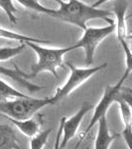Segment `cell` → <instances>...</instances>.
I'll use <instances>...</instances> for the list:
<instances>
[{
    "label": "cell",
    "instance_id": "44dd1931",
    "mask_svg": "<svg viewBox=\"0 0 132 149\" xmlns=\"http://www.w3.org/2000/svg\"><path fill=\"white\" fill-rule=\"evenodd\" d=\"M108 1H110V0H97L92 6L93 8H99V6L104 5V3H106V2H108Z\"/></svg>",
    "mask_w": 132,
    "mask_h": 149
},
{
    "label": "cell",
    "instance_id": "ba28073f",
    "mask_svg": "<svg viewBox=\"0 0 132 149\" xmlns=\"http://www.w3.org/2000/svg\"><path fill=\"white\" fill-rule=\"evenodd\" d=\"M128 8L126 0H116L114 4V14L116 16V23L114 22V31H116L117 40L121 44L127 42V24H126V11Z\"/></svg>",
    "mask_w": 132,
    "mask_h": 149
},
{
    "label": "cell",
    "instance_id": "5bb4252c",
    "mask_svg": "<svg viewBox=\"0 0 132 149\" xmlns=\"http://www.w3.org/2000/svg\"><path fill=\"white\" fill-rule=\"evenodd\" d=\"M28 97V95H25L20 91L16 90L14 86H10L8 83H6L5 81L0 78V102Z\"/></svg>",
    "mask_w": 132,
    "mask_h": 149
},
{
    "label": "cell",
    "instance_id": "4fadbf2b",
    "mask_svg": "<svg viewBox=\"0 0 132 149\" xmlns=\"http://www.w3.org/2000/svg\"><path fill=\"white\" fill-rule=\"evenodd\" d=\"M0 38H3V39H8V40H14V41H19V42H33V43H37V44H51V41L48 40H42L39 38H32V37H28V36L19 34L16 33L14 31L8 30V29H4L2 27H0Z\"/></svg>",
    "mask_w": 132,
    "mask_h": 149
},
{
    "label": "cell",
    "instance_id": "e0dca14e",
    "mask_svg": "<svg viewBox=\"0 0 132 149\" xmlns=\"http://www.w3.org/2000/svg\"><path fill=\"white\" fill-rule=\"evenodd\" d=\"M26 48V44L24 42L21 43L19 46L15 47H1L0 48V62L8 61L12 58L18 56L24 51Z\"/></svg>",
    "mask_w": 132,
    "mask_h": 149
},
{
    "label": "cell",
    "instance_id": "6da1fadb",
    "mask_svg": "<svg viewBox=\"0 0 132 149\" xmlns=\"http://www.w3.org/2000/svg\"><path fill=\"white\" fill-rule=\"evenodd\" d=\"M60 4L59 9L47 8L45 14L50 17L59 19L67 23L73 24L76 27L85 29L88 27V21L92 19H104L109 24L114 21L109 18L111 12L100 8H93L92 5L81 2V0H69L65 2L63 0H55Z\"/></svg>",
    "mask_w": 132,
    "mask_h": 149
},
{
    "label": "cell",
    "instance_id": "9c48e42d",
    "mask_svg": "<svg viewBox=\"0 0 132 149\" xmlns=\"http://www.w3.org/2000/svg\"><path fill=\"white\" fill-rule=\"evenodd\" d=\"M0 116L6 118L9 122H11L15 127H17L18 130L23 134V135L27 136V137H32V136L36 135L38 132L40 131L41 125L43 123L42 116L43 115H39L38 118H29L24 119V120H17V119H13L11 117H8L6 115L0 114Z\"/></svg>",
    "mask_w": 132,
    "mask_h": 149
},
{
    "label": "cell",
    "instance_id": "7a4b0ae2",
    "mask_svg": "<svg viewBox=\"0 0 132 149\" xmlns=\"http://www.w3.org/2000/svg\"><path fill=\"white\" fill-rule=\"evenodd\" d=\"M25 44L26 46L30 47L38 56L37 63L31 67V73H25V78L28 81L30 78H34L43 72H48L52 74L55 78H58L57 69L63 67V59L65 55L73 50H76L74 45L66 48H46L33 42H27Z\"/></svg>",
    "mask_w": 132,
    "mask_h": 149
},
{
    "label": "cell",
    "instance_id": "ffe728a7",
    "mask_svg": "<svg viewBox=\"0 0 132 149\" xmlns=\"http://www.w3.org/2000/svg\"><path fill=\"white\" fill-rule=\"evenodd\" d=\"M62 125H63V121H60V125H59V129H58L57 135H56V140H55V144H54V149H61L60 148V143H61V138H62Z\"/></svg>",
    "mask_w": 132,
    "mask_h": 149
},
{
    "label": "cell",
    "instance_id": "277c9868",
    "mask_svg": "<svg viewBox=\"0 0 132 149\" xmlns=\"http://www.w3.org/2000/svg\"><path fill=\"white\" fill-rule=\"evenodd\" d=\"M68 67L69 68V76L66 83L62 86L57 88L55 95L51 97L52 104H56L63 100L64 98L69 97L73 92L78 90L81 86H83L88 80L97 73V72L101 71L107 67V64H101L97 67H90V68H78V67L74 66L73 64L68 63Z\"/></svg>",
    "mask_w": 132,
    "mask_h": 149
},
{
    "label": "cell",
    "instance_id": "8fae6325",
    "mask_svg": "<svg viewBox=\"0 0 132 149\" xmlns=\"http://www.w3.org/2000/svg\"><path fill=\"white\" fill-rule=\"evenodd\" d=\"M0 74L2 76H5L7 78L12 79L15 83H17L19 86H22L25 88L26 91H28L29 93H36L39 92V91L43 90V86L35 85V84L31 83L28 80L25 79V73L21 71L17 66H15V69L11 70V69H7L4 67L0 66Z\"/></svg>",
    "mask_w": 132,
    "mask_h": 149
},
{
    "label": "cell",
    "instance_id": "ac0fdd59",
    "mask_svg": "<svg viewBox=\"0 0 132 149\" xmlns=\"http://www.w3.org/2000/svg\"><path fill=\"white\" fill-rule=\"evenodd\" d=\"M0 8L5 12L9 21L12 24H16L17 22V18H16L17 8L14 6L13 0H0Z\"/></svg>",
    "mask_w": 132,
    "mask_h": 149
},
{
    "label": "cell",
    "instance_id": "d6986e66",
    "mask_svg": "<svg viewBox=\"0 0 132 149\" xmlns=\"http://www.w3.org/2000/svg\"><path fill=\"white\" fill-rule=\"evenodd\" d=\"M17 1L21 5L30 9V10L38 12V13H43V14H45V12H46L47 7L43 6L38 0H17Z\"/></svg>",
    "mask_w": 132,
    "mask_h": 149
},
{
    "label": "cell",
    "instance_id": "9a60e30c",
    "mask_svg": "<svg viewBox=\"0 0 132 149\" xmlns=\"http://www.w3.org/2000/svg\"><path fill=\"white\" fill-rule=\"evenodd\" d=\"M116 102L119 107V112L124 128H129L132 125V103L120 98H117Z\"/></svg>",
    "mask_w": 132,
    "mask_h": 149
},
{
    "label": "cell",
    "instance_id": "3957f363",
    "mask_svg": "<svg viewBox=\"0 0 132 149\" xmlns=\"http://www.w3.org/2000/svg\"><path fill=\"white\" fill-rule=\"evenodd\" d=\"M48 105H52L51 97L43 98L32 97L16 98L0 102V114L17 120H24L32 118L40 109Z\"/></svg>",
    "mask_w": 132,
    "mask_h": 149
},
{
    "label": "cell",
    "instance_id": "5b68a950",
    "mask_svg": "<svg viewBox=\"0 0 132 149\" xmlns=\"http://www.w3.org/2000/svg\"><path fill=\"white\" fill-rule=\"evenodd\" d=\"M114 32V22L110 23L104 27H86L83 30L81 38L74 46L76 49H83L85 56V65L90 66L93 62L95 50L98 45L104 41L107 36Z\"/></svg>",
    "mask_w": 132,
    "mask_h": 149
},
{
    "label": "cell",
    "instance_id": "2e32d148",
    "mask_svg": "<svg viewBox=\"0 0 132 149\" xmlns=\"http://www.w3.org/2000/svg\"><path fill=\"white\" fill-rule=\"evenodd\" d=\"M52 132V128L44 131H39L36 135L32 136L30 140V149H43L48 143V139Z\"/></svg>",
    "mask_w": 132,
    "mask_h": 149
},
{
    "label": "cell",
    "instance_id": "52a82bcc",
    "mask_svg": "<svg viewBox=\"0 0 132 149\" xmlns=\"http://www.w3.org/2000/svg\"><path fill=\"white\" fill-rule=\"evenodd\" d=\"M92 109V105L88 102H85L81 104L80 109L74 115L69 117L64 116L62 118L63 125H62V138L61 143H60V148L64 149L67 146V144L76 135V132L80 128L83 119Z\"/></svg>",
    "mask_w": 132,
    "mask_h": 149
},
{
    "label": "cell",
    "instance_id": "8992f818",
    "mask_svg": "<svg viewBox=\"0 0 132 149\" xmlns=\"http://www.w3.org/2000/svg\"><path fill=\"white\" fill-rule=\"evenodd\" d=\"M131 71L130 70H126L124 72L123 76L119 79V81H117L115 85H107L104 88V95H102L101 98L99 100V102L94 107V111H93L92 117L90 119V123H88V127L85 128V132H83V136H85L90 130L92 129V127L97 124V122L104 117H106V113L110 109V107L112 105V103L116 102V100L118 97V93L122 86H124V81H126V79L129 77Z\"/></svg>",
    "mask_w": 132,
    "mask_h": 149
},
{
    "label": "cell",
    "instance_id": "7c38bea8",
    "mask_svg": "<svg viewBox=\"0 0 132 149\" xmlns=\"http://www.w3.org/2000/svg\"><path fill=\"white\" fill-rule=\"evenodd\" d=\"M0 149H19L15 131L8 124L0 123Z\"/></svg>",
    "mask_w": 132,
    "mask_h": 149
},
{
    "label": "cell",
    "instance_id": "30bf717a",
    "mask_svg": "<svg viewBox=\"0 0 132 149\" xmlns=\"http://www.w3.org/2000/svg\"><path fill=\"white\" fill-rule=\"evenodd\" d=\"M98 128L94 141V149H109L113 141L119 136V134H112L109 131L106 117L101 118L97 122Z\"/></svg>",
    "mask_w": 132,
    "mask_h": 149
}]
</instances>
